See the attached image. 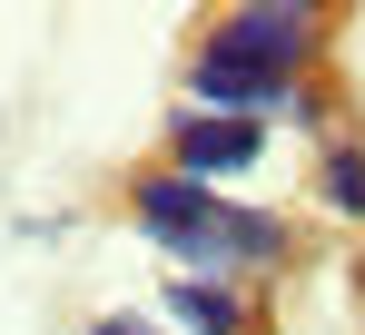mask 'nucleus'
<instances>
[{
  "label": "nucleus",
  "instance_id": "nucleus-1",
  "mask_svg": "<svg viewBox=\"0 0 365 335\" xmlns=\"http://www.w3.org/2000/svg\"><path fill=\"white\" fill-rule=\"evenodd\" d=\"M128 217H138L168 257H178V277H227V267H237V247H227L237 197L197 187V177H178V168H148V177L128 187Z\"/></svg>",
  "mask_w": 365,
  "mask_h": 335
},
{
  "label": "nucleus",
  "instance_id": "nucleus-2",
  "mask_svg": "<svg viewBox=\"0 0 365 335\" xmlns=\"http://www.w3.org/2000/svg\"><path fill=\"white\" fill-rule=\"evenodd\" d=\"M197 50L227 59V69H257V79H306V59H316V10H306V0H247V10H227Z\"/></svg>",
  "mask_w": 365,
  "mask_h": 335
},
{
  "label": "nucleus",
  "instance_id": "nucleus-3",
  "mask_svg": "<svg viewBox=\"0 0 365 335\" xmlns=\"http://www.w3.org/2000/svg\"><path fill=\"white\" fill-rule=\"evenodd\" d=\"M168 148H178V177L217 187V177H247V168L267 158V128H247V118H207V109H178V118H168Z\"/></svg>",
  "mask_w": 365,
  "mask_h": 335
},
{
  "label": "nucleus",
  "instance_id": "nucleus-4",
  "mask_svg": "<svg viewBox=\"0 0 365 335\" xmlns=\"http://www.w3.org/2000/svg\"><path fill=\"white\" fill-rule=\"evenodd\" d=\"M168 326L178 335H247V296L227 277H168Z\"/></svg>",
  "mask_w": 365,
  "mask_h": 335
},
{
  "label": "nucleus",
  "instance_id": "nucleus-5",
  "mask_svg": "<svg viewBox=\"0 0 365 335\" xmlns=\"http://www.w3.org/2000/svg\"><path fill=\"white\" fill-rule=\"evenodd\" d=\"M316 197H326L336 217H365V148L356 138H326V148H316Z\"/></svg>",
  "mask_w": 365,
  "mask_h": 335
},
{
  "label": "nucleus",
  "instance_id": "nucleus-6",
  "mask_svg": "<svg viewBox=\"0 0 365 335\" xmlns=\"http://www.w3.org/2000/svg\"><path fill=\"white\" fill-rule=\"evenodd\" d=\"M89 335H148V326H138V316H99Z\"/></svg>",
  "mask_w": 365,
  "mask_h": 335
}]
</instances>
